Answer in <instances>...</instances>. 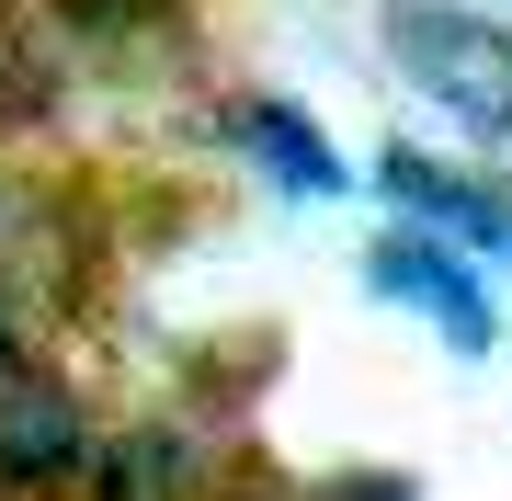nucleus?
Returning a JSON list of instances; mask_svg holds the SVG:
<instances>
[{"mask_svg":"<svg viewBox=\"0 0 512 501\" xmlns=\"http://www.w3.org/2000/svg\"><path fill=\"white\" fill-rule=\"evenodd\" d=\"M376 46L478 149H512V23L490 0H376Z\"/></svg>","mask_w":512,"mask_h":501,"instance_id":"1","label":"nucleus"},{"mask_svg":"<svg viewBox=\"0 0 512 501\" xmlns=\"http://www.w3.org/2000/svg\"><path fill=\"white\" fill-rule=\"evenodd\" d=\"M35 12H46V35H69V46H114V57L183 35V0H35Z\"/></svg>","mask_w":512,"mask_h":501,"instance_id":"6","label":"nucleus"},{"mask_svg":"<svg viewBox=\"0 0 512 501\" xmlns=\"http://www.w3.org/2000/svg\"><path fill=\"white\" fill-rule=\"evenodd\" d=\"M46 353H35V308H23V285L0 274V388H12V376H35Z\"/></svg>","mask_w":512,"mask_h":501,"instance_id":"9","label":"nucleus"},{"mask_svg":"<svg viewBox=\"0 0 512 501\" xmlns=\"http://www.w3.org/2000/svg\"><path fill=\"white\" fill-rule=\"evenodd\" d=\"M365 285L387 308L433 319L456 353H501V297H490V262H467L456 240H433V228H387L365 251Z\"/></svg>","mask_w":512,"mask_h":501,"instance_id":"4","label":"nucleus"},{"mask_svg":"<svg viewBox=\"0 0 512 501\" xmlns=\"http://www.w3.org/2000/svg\"><path fill=\"white\" fill-rule=\"evenodd\" d=\"M205 501H319V490L285 479V467H251V456H239V467H217V479H205Z\"/></svg>","mask_w":512,"mask_h":501,"instance_id":"8","label":"nucleus"},{"mask_svg":"<svg viewBox=\"0 0 512 501\" xmlns=\"http://www.w3.org/2000/svg\"><path fill=\"white\" fill-rule=\"evenodd\" d=\"M103 467V422L57 365L0 388V501H80Z\"/></svg>","mask_w":512,"mask_h":501,"instance_id":"2","label":"nucleus"},{"mask_svg":"<svg viewBox=\"0 0 512 501\" xmlns=\"http://www.w3.org/2000/svg\"><path fill=\"white\" fill-rule=\"evenodd\" d=\"M376 194H387V217H399V228H433V240H456L467 262H512V171H490V160H444V149L387 137Z\"/></svg>","mask_w":512,"mask_h":501,"instance_id":"3","label":"nucleus"},{"mask_svg":"<svg viewBox=\"0 0 512 501\" xmlns=\"http://www.w3.org/2000/svg\"><path fill=\"white\" fill-rule=\"evenodd\" d=\"M217 126H228V149L251 160L262 183H285V194H353L342 137H330L308 103H285V92H228V103H217Z\"/></svg>","mask_w":512,"mask_h":501,"instance_id":"5","label":"nucleus"},{"mask_svg":"<svg viewBox=\"0 0 512 501\" xmlns=\"http://www.w3.org/2000/svg\"><path fill=\"white\" fill-rule=\"evenodd\" d=\"M35 0H0V126H46L57 114V57L35 35Z\"/></svg>","mask_w":512,"mask_h":501,"instance_id":"7","label":"nucleus"},{"mask_svg":"<svg viewBox=\"0 0 512 501\" xmlns=\"http://www.w3.org/2000/svg\"><path fill=\"white\" fill-rule=\"evenodd\" d=\"M319 501H421L399 467H353V479H319Z\"/></svg>","mask_w":512,"mask_h":501,"instance_id":"10","label":"nucleus"}]
</instances>
